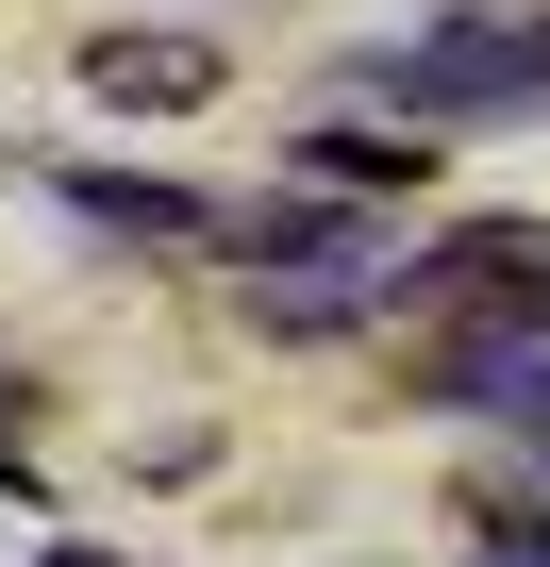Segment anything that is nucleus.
Instances as JSON below:
<instances>
[{
	"mask_svg": "<svg viewBox=\"0 0 550 567\" xmlns=\"http://www.w3.org/2000/svg\"><path fill=\"white\" fill-rule=\"evenodd\" d=\"M484 567H550V534H533V517H500V550H484Z\"/></svg>",
	"mask_w": 550,
	"mask_h": 567,
	"instance_id": "6",
	"label": "nucleus"
},
{
	"mask_svg": "<svg viewBox=\"0 0 550 567\" xmlns=\"http://www.w3.org/2000/svg\"><path fill=\"white\" fill-rule=\"evenodd\" d=\"M367 84L417 117H550V0H467V18L401 34Z\"/></svg>",
	"mask_w": 550,
	"mask_h": 567,
	"instance_id": "1",
	"label": "nucleus"
},
{
	"mask_svg": "<svg viewBox=\"0 0 550 567\" xmlns=\"http://www.w3.org/2000/svg\"><path fill=\"white\" fill-rule=\"evenodd\" d=\"M18 434H34V384H0V484H18ZM34 501V484H18Z\"/></svg>",
	"mask_w": 550,
	"mask_h": 567,
	"instance_id": "5",
	"label": "nucleus"
},
{
	"mask_svg": "<svg viewBox=\"0 0 550 567\" xmlns=\"http://www.w3.org/2000/svg\"><path fill=\"white\" fill-rule=\"evenodd\" d=\"M517 417H533V434H550V368H533V401H517Z\"/></svg>",
	"mask_w": 550,
	"mask_h": 567,
	"instance_id": "7",
	"label": "nucleus"
},
{
	"mask_svg": "<svg viewBox=\"0 0 550 567\" xmlns=\"http://www.w3.org/2000/svg\"><path fill=\"white\" fill-rule=\"evenodd\" d=\"M34 567H101V550H34Z\"/></svg>",
	"mask_w": 550,
	"mask_h": 567,
	"instance_id": "8",
	"label": "nucleus"
},
{
	"mask_svg": "<svg viewBox=\"0 0 550 567\" xmlns=\"http://www.w3.org/2000/svg\"><path fill=\"white\" fill-rule=\"evenodd\" d=\"M301 167H334V184H367V200H384V184H417V151H401V134H301Z\"/></svg>",
	"mask_w": 550,
	"mask_h": 567,
	"instance_id": "4",
	"label": "nucleus"
},
{
	"mask_svg": "<svg viewBox=\"0 0 550 567\" xmlns=\"http://www.w3.org/2000/svg\"><path fill=\"white\" fill-rule=\"evenodd\" d=\"M84 84H101L117 117H184V101H217V51H200V34H101Z\"/></svg>",
	"mask_w": 550,
	"mask_h": 567,
	"instance_id": "3",
	"label": "nucleus"
},
{
	"mask_svg": "<svg viewBox=\"0 0 550 567\" xmlns=\"http://www.w3.org/2000/svg\"><path fill=\"white\" fill-rule=\"evenodd\" d=\"M51 200H68L84 234H151V250H217V234H234V200L151 184V167H51Z\"/></svg>",
	"mask_w": 550,
	"mask_h": 567,
	"instance_id": "2",
	"label": "nucleus"
}]
</instances>
